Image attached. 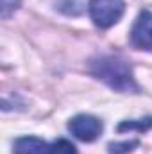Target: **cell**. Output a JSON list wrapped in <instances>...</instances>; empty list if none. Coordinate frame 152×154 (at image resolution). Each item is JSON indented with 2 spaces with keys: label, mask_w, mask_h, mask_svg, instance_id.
Here are the masks:
<instances>
[{
  "label": "cell",
  "mask_w": 152,
  "mask_h": 154,
  "mask_svg": "<svg viewBox=\"0 0 152 154\" xmlns=\"http://www.w3.org/2000/svg\"><path fill=\"white\" fill-rule=\"evenodd\" d=\"M20 5V0H2V16L7 18L13 11H16Z\"/></svg>",
  "instance_id": "cell-9"
},
{
  "label": "cell",
  "mask_w": 152,
  "mask_h": 154,
  "mask_svg": "<svg viewBox=\"0 0 152 154\" xmlns=\"http://www.w3.org/2000/svg\"><path fill=\"white\" fill-rule=\"evenodd\" d=\"M150 127H152V116H147V118H141V120H125L118 125V131L123 133V131L136 129V131L143 133V131H149Z\"/></svg>",
  "instance_id": "cell-6"
},
{
  "label": "cell",
  "mask_w": 152,
  "mask_h": 154,
  "mask_svg": "<svg viewBox=\"0 0 152 154\" xmlns=\"http://www.w3.org/2000/svg\"><path fill=\"white\" fill-rule=\"evenodd\" d=\"M131 41L136 48H145L152 50V13L150 11H141L132 25L131 31Z\"/></svg>",
  "instance_id": "cell-4"
},
{
  "label": "cell",
  "mask_w": 152,
  "mask_h": 154,
  "mask_svg": "<svg viewBox=\"0 0 152 154\" xmlns=\"http://www.w3.org/2000/svg\"><path fill=\"white\" fill-rule=\"evenodd\" d=\"M52 154H77V149L72 142L59 138L52 143Z\"/></svg>",
  "instance_id": "cell-8"
},
{
  "label": "cell",
  "mask_w": 152,
  "mask_h": 154,
  "mask_svg": "<svg viewBox=\"0 0 152 154\" xmlns=\"http://www.w3.org/2000/svg\"><path fill=\"white\" fill-rule=\"evenodd\" d=\"M140 145L138 140H125V142H114L108 145V152L109 154H129L132 149H136Z\"/></svg>",
  "instance_id": "cell-7"
},
{
  "label": "cell",
  "mask_w": 152,
  "mask_h": 154,
  "mask_svg": "<svg viewBox=\"0 0 152 154\" xmlns=\"http://www.w3.org/2000/svg\"><path fill=\"white\" fill-rule=\"evenodd\" d=\"M70 133L81 142H93L102 133V122L93 115H77L68 122Z\"/></svg>",
  "instance_id": "cell-3"
},
{
  "label": "cell",
  "mask_w": 152,
  "mask_h": 154,
  "mask_svg": "<svg viewBox=\"0 0 152 154\" xmlns=\"http://www.w3.org/2000/svg\"><path fill=\"white\" fill-rule=\"evenodd\" d=\"M90 16L100 29H109L122 18L125 11L123 0H90Z\"/></svg>",
  "instance_id": "cell-2"
},
{
  "label": "cell",
  "mask_w": 152,
  "mask_h": 154,
  "mask_svg": "<svg viewBox=\"0 0 152 154\" xmlns=\"http://www.w3.org/2000/svg\"><path fill=\"white\" fill-rule=\"evenodd\" d=\"M90 72L116 91H122V93L138 91V84L134 81V75H132V68L122 57L102 56V57L91 61Z\"/></svg>",
  "instance_id": "cell-1"
},
{
  "label": "cell",
  "mask_w": 152,
  "mask_h": 154,
  "mask_svg": "<svg viewBox=\"0 0 152 154\" xmlns=\"http://www.w3.org/2000/svg\"><path fill=\"white\" fill-rule=\"evenodd\" d=\"M13 154H52V145L38 136H22L14 142Z\"/></svg>",
  "instance_id": "cell-5"
}]
</instances>
